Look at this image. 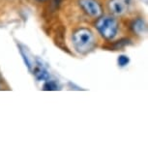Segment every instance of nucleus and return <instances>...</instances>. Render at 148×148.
Returning a JSON list of instances; mask_svg holds the SVG:
<instances>
[{
    "mask_svg": "<svg viewBox=\"0 0 148 148\" xmlns=\"http://www.w3.org/2000/svg\"><path fill=\"white\" fill-rule=\"evenodd\" d=\"M33 75L39 82H46L51 77L47 70L44 66H42L41 63H38L37 65H35L34 69H33Z\"/></svg>",
    "mask_w": 148,
    "mask_h": 148,
    "instance_id": "nucleus-5",
    "label": "nucleus"
},
{
    "mask_svg": "<svg viewBox=\"0 0 148 148\" xmlns=\"http://www.w3.org/2000/svg\"><path fill=\"white\" fill-rule=\"evenodd\" d=\"M79 5L91 18H99L102 14L101 5L97 0H79Z\"/></svg>",
    "mask_w": 148,
    "mask_h": 148,
    "instance_id": "nucleus-3",
    "label": "nucleus"
},
{
    "mask_svg": "<svg viewBox=\"0 0 148 148\" xmlns=\"http://www.w3.org/2000/svg\"><path fill=\"white\" fill-rule=\"evenodd\" d=\"M130 5V0H110L108 8L112 14L116 16L124 15Z\"/></svg>",
    "mask_w": 148,
    "mask_h": 148,
    "instance_id": "nucleus-4",
    "label": "nucleus"
},
{
    "mask_svg": "<svg viewBox=\"0 0 148 148\" xmlns=\"http://www.w3.org/2000/svg\"><path fill=\"white\" fill-rule=\"evenodd\" d=\"M59 89V86H58V83L56 82V80H52V79H47L45 82L44 84V90L47 91H54Z\"/></svg>",
    "mask_w": 148,
    "mask_h": 148,
    "instance_id": "nucleus-8",
    "label": "nucleus"
},
{
    "mask_svg": "<svg viewBox=\"0 0 148 148\" xmlns=\"http://www.w3.org/2000/svg\"><path fill=\"white\" fill-rule=\"evenodd\" d=\"M19 51H21V54L22 58H23L25 65L28 67V69L31 71L34 65H33V59H32V57H30V54H29L28 51H27L24 47L19 46Z\"/></svg>",
    "mask_w": 148,
    "mask_h": 148,
    "instance_id": "nucleus-7",
    "label": "nucleus"
},
{
    "mask_svg": "<svg viewBox=\"0 0 148 148\" xmlns=\"http://www.w3.org/2000/svg\"><path fill=\"white\" fill-rule=\"evenodd\" d=\"M37 1H40V2H42V1H45V0H37Z\"/></svg>",
    "mask_w": 148,
    "mask_h": 148,
    "instance_id": "nucleus-10",
    "label": "nucleus"
},
{
    "mask_svg": "<svg viewBox=\"0 0 148 148\" xmlns=\"http://www.w3.org/2000/svg\"><path fill=\"white\" fill-rule=\"evenodd\" d=\"M95 39L93 32L88 28H80L73 35V44L79 53H87L93 49Z\"/></svg>",
    "mask_w": 148,
    "mask_h": 148,
    "instance_id": "nucleus-1",
    "label": "nucleus"
},
{
    "mask_svg": "<svg viewBox=\"0 0 148 148\" xmlns=\"http://www.w3.org/2000/svg\"><path fill=\"white\" fill-rule=\"evenodd\" d=\"M132 29L136 34L141 35L142 33H144L145 30H146V23H145V21L142 18H136V21H133Z\"/></svg>",
    "mask_w": 148,
    "mask_h": 148,
    "instance_id": "nucleus-6",
    "label": "nucleus"
},
{
    "mask_svg": "<svg viewBox=\"0 0 148 148\" xmlns=\"http://www.w3.org/2000/svg\"><path fill=\"white\" fill-rule=\"evenodd\" d=\"M117 62H118V65L120 67H125L127 66L128 64L130 63V58L127 56V55H120V56L118 57V59H117Z\"/></svg>",
    "mask_w": 148,
    "mask_h": 148,
    "instance_id": "nucleus-9",
    "label": "nucleus"
},
{
    "mask_svg": "<svg viewBox=\"0 0 148 148\" xmlns=\"http://www.w3.org/2000/svg\"><path fill=\"white\" fill-rule=\"evenodd\" d=\"M98 31L107 40H112L118 32V23L116 19L111 16H103L96 23Z\"/></svg>",
    "mask_w": 148,
    "mask_h": 148,
    "instance_id": "nucleus-2",
    "label": "nucleus"
}]
</instances>
